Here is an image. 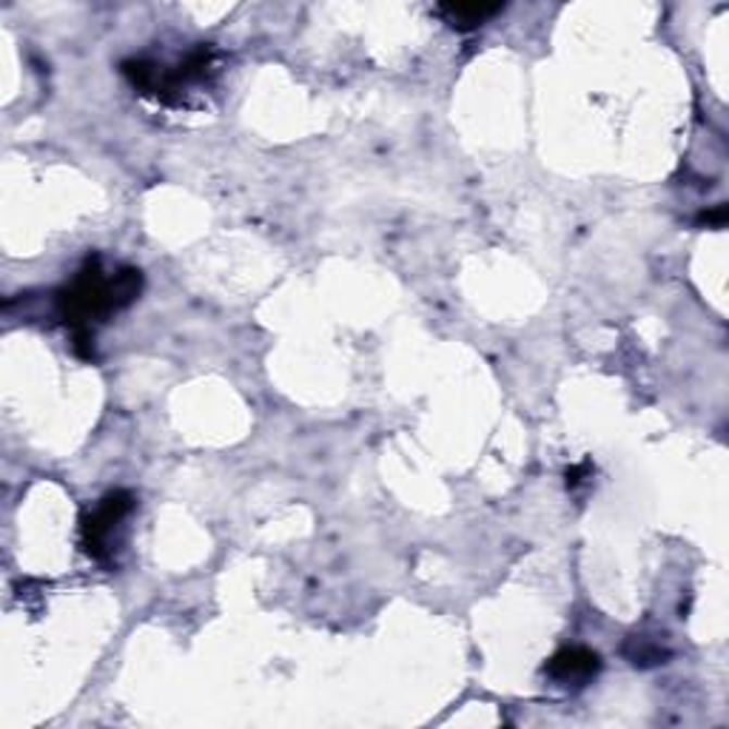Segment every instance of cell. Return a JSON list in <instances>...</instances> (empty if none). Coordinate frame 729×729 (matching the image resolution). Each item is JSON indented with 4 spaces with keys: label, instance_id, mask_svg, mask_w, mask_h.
Returning a JSON list of instances; mask_svg holds the SVG:
<instances>
[{
    "label": "cell",
    "instance_id": "6da1fadb",
    "mask_svg": "<svg viewBox=\"0 0 729 729\" xmlns=\"http://www.w3.org/2000/svg\"><path fill=\"white\" fill-rule=\"evenodd\" d=\"M135 507V497L128 490H114L103 502L98 504V511L84 519V544L86 553L95 558H109L114 550V530L123 525L128 513Z\"/></svg>",
    "mask_w": 729,
    "mask_h": 729
},
{
    "label": "cell",
    "instance_id": "277c9868",
    "mask_svg": "<svg viewBox=\"0 0 729 729\" xmlns=\"http://www.w3.org/2000/svg\"><path fill=\"white\" fill-rule=\"evenodd\" d=\"M701 223L721 228L724 223H727V205H718L715 211H704V214H701Z\"/></svg>",
    "mask_w": 729,
    "mask_h": 729
},
{
    "label": "cell",
    "instance_id": "7a4b0ae2",
    "mask_svg": "<svg viewBox=\"0 0 729 729\" xmlns=\"http://www.w3.org/2000/svg\"><path fill=\"white\" fill-rule=\"evenodd\" d=\"M602 669V658L585 646H567L548 662L544 673L558 684H587Z\"/></svg>",
    "mask_w": 729,
    "mask_h": 729
},
{
    "label": "cell",
    "instance_id": "3957f363",
    "mask_svg": "<svg viewBox=\"0 0 729 729\" xmlns=\"http://www.w3.org/2000/svg\"><path fill=\"white\" fill-rule=\"evenodd\" d=\"M437 12L456 32H470L479 29L481 23H488L499 12H504V3H439Z\"/></svg>",
    "mask_w": 729,
    "mask_h": 729
}]
</instances>
